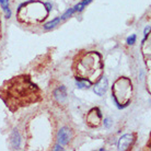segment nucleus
Instances as JSON below:
<instances>
[{
	"label": "nucleus",
	"mask_w": 151,
	"mask_h": 151,
	"mask_svg": "<svg viewBox=\"0 0 151 151\" xmlns=\"http://www.w3.org/2000/svg\"><path fill=\"white\" fill-rule=\"evenodd\" d=\"M0 98L11 111L31 105L41 99L40 89L27 76H18L7 80L0 88Z\"/></svg>",
	"instance_id": "f257e3e1"
},
{
	"label": "nucleus",
	"mask_w": 151,
	"mask_h": 151,
	"mask_svg": "<svg viewBox=\"0 0 151 151\" xmlns=\"http://www.w3.org/2000/svg\"><path fill=\"white\" fill-rule=\"evenodd\" d=\"M102 64L98 53H89L78 63V75L79 78L87 79V77L94 75L96 70H101Z\"/></svg>",
	"instance_id": "f03ea898"
},
{
	"label": "nucleus",
	"mask_w": 151,
	"mask_h": 151,
	"mask_svg": "<svg viewBox=\"0 0 151 151\" xmlns=\"http://www.w3.org/2000/svg\"><path fill=\"white\" fill-rule=\"evenodd\" d=\"M112 94L118 106L128 105L132 98V82L127 78H118L114 83Z\"/></svg>",
	"instance_id": "7ed1b4c3"
},
{
	"label": "nucleus",
	"mask_w": 151,
	"mask_h": 151,
	"mask_svg": "<svg viewBox=\"0 0 151 151\" xmlns=\"http://www.w3.org/2000/svg\"><path fill=\"white\" fill-rule=\"evenodd\" d=\"M132 141H134V135H132V134H126L124 136H122L118 140V145H117L118 150H127L132 146Z\"/></svg>",
	"instance_id": "20e7f679"
},
{
	"label": "nucleus",
	"mask_w": 151,
	"mask_h": 151,
	"mask_svg": "<svg viewBox=\"0 0 151 151\" xmlns=\"http://www.w3.org/2000/svg\"><path fill=\"white\" fill-rule=\"evenodd\" d=\"M107 88H109V81H107V79H106L105 77H103L93 87V91H94V93L96 95L102 96V95L105 94V92L107 91Z\"/></svg>",
	"instance_id": "39448f33"
},
{
	"label": "nucleus",
	"mask_w": 151,
	"mask_h": 151,
	"mask_svg": "<svg viewBox=\"0 0 151 151\" xmlns=\"http://www.w3.org/2000/svg\"><path fill=\"white\" fill-rule=\"evenodd\" d=\"M101 112L99 109H93L92 111H90V113L88 115V118H87V123L89 125L93 122V124L91 125V127H95V126H98L100 124V121H101Z\"/></svg>",
	"instance_id": "423d86ee"
},
{
	"label": "nucleus",
	"mask_w": 151,
	"mask_h": 151,
	"mask_svg": "<svg viewBox=\"0 0 151 151\" xmlns=\"http://www.w3.org/2000/svg\"><path fill=\"white\" fill-rule=\"evenodd\" d=\"M71 138V132L70 129L67 128V127H64L61 128L58 132V142L61 145V146H65L69 142V140Z\"/></svg>",
	"instance_id": "0eeeda50"
},
{
	"label": "nucleus",
	"mask_w": 151,
	"mask_h": 151,
	"mask_svg": "<svg viewBox=\"0 0 151 151\" xmlns=\"http://www.w3.org/2000/svg\"><path fill=\"white\" fill-rule=\"evenodd\" d=\"M20 142H21V138H20L19 132H17V129H14L11 135V144L13 149H19Z\"/></svg>",
	"instance_id": "6e6552de"
},
{
	"label": "nucleus",
	"mask_w": 151,
	"mask_h": 151,
	"mask_svg": "<svg viewBox=\"0 0 151 151\" xmlns=\"http://www.w3.org/2000/svg\"><path fill=\"white\" fill-rule=\"evenodd\" d=\"M77 87L80 89H84V88L91 87V81L83 78H77Z\"/></svg>",
	"instance_id": "1a4fd4ad"
},
{
	"label": "nucleus",
	"mask_w": 151,
	"mask_h": 151,
	"mask_svg": "<svg viewBox=\"0 0 151 151\" xmlns=\"http://www.w3.org/2000/svg\"><path fill=\"white\" fill-rule=\"evenodd\" d=\"M92 0H82L81 2H79L78 4H76L75 7H73V9H75V12H81L84 9V8L87 7L88 4H90Z\"/></svg>",
	"instance_id": "9d476101"
},
{
	"label": "nucleus",
	"mask_w": 151,
	"mask_h": 151,
	"mask_svg": "<svg viewBox=\"0 0 151 151\" xmlns=\"http://www.w3.org/2000/svg\"><path fill=\"white\" fill-rule=\"evenodd\" d=\"M61 21L60 18H57V19H54L53 21H50V22L46 23L45 25H44V29L45 30H50V29H53L57 25V24H59V22Z\"/></svg>",
	"instance_id": "9b49d317"
},
{
	"label": "nucleus",
	"mask_w": 151,
	"mask_h": 151,
	"mask_svg": "<svg viewBox=\"0 0 151 151\" xmlns=\"http://www.w3.org/2000/svg\"><path fill=\"white\" fill-rule=\"evenodd\" d=\"M55 96L59 100H63V99L66 98V89L65 87H60L57 91H55Z\"/></svg>",
	"instance_id": "f8f14e48"
},
{
	"label": "nucleus",
	"mask_w": 151,
	"mask_h": 151,
	"mask_svg": "<svg viewBox=\"0 0 151 151\" xmlns=\"http://www.w3.org/2000/svg\"><path fill=\"white\" fill-rule=\"evenodd\" d=\"M72 13H75V9L73 8H71V9H69V10H67V11L65 12L64 14L61 15V20H66V19H68L69 17H71Z\"/></svg>",
	"instance_id": "ddd939ff"
},
{
	"label": "nucleus",
	"mask_w": 151,
	"mask_h": 151,
	"mask_svg": "<svg viewBox=\"0 0 151 151\" xmlns=\"http://www.w3.org/2000/svg\"><path fill=\"white\" fill-rule=\"evenodd\" d=\"M136 35L135 34H132V36H129L128 38H127V44L128 45H132V44H135L136 43Z\"/></svg>",
	"instance_id": "4468645a"
},
{
	"label": "nucleus",
	"mask_w": 151,
	"mask_h": 151,
	"mask_svg": "<svg viewBox=\"0 0 151 151\" xmlns=\"http://www.w3.org/2000/svg\"><path fill=\"white\" fill-rule=\"evenodd\" d=\"M111 124H112V122H111L110 118H106V119H104V126H105L106 128H110Z\"/></svg>",
	"instance_id": "2eb2a0df"
},
{
	"label": "nucleus",
	"mask_w": 151,
	"mask_h": 151,
	"mask_svg": "<svg viewBox=\"0 0 151 151\" xmlns=\"http://www.w3.org/2000/svg\"><path fill=\"white\" fill-rule=\"evenodd\" d=\"M149 31H150V27L148 25L147 27H146V30H145V36L147 37V35H148V33H149Z\"/></svg>",
	"instance_id": "dca6fc26"
},
{
	"label": "nucleus",
	"mask_w": 151,
	"mask_h": 151,
	"mask_svg": "<svg viewBox=\"0 0 151 151\" xmlns=\"http://www.w3.org/2000/svg\"><path fill=\"white\" fill-rule=\"evenodd\" d=\"M54 150H63V148H61V146H56Z\"/></svg>",
	"instance_id": "f3484780"
}]
</instances>
